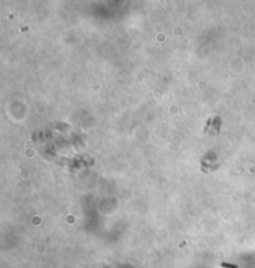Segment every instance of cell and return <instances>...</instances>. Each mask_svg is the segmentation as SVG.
Segmentation results:
<instances>
[{"mask_svg": "<svg viewBox=\"0 0 255 268\" xmlns=\"http://www.w3.org/2000/svg\"><path fill=\"white\" fill-rule=\"evenodd\" d=\"M222 267H226V268H237V266L227 265V263H222Z\"/></svg>", "mask_w": 255, "mask_h": 268, "instance_id": "1", "label": "cell"}]
</instances>
